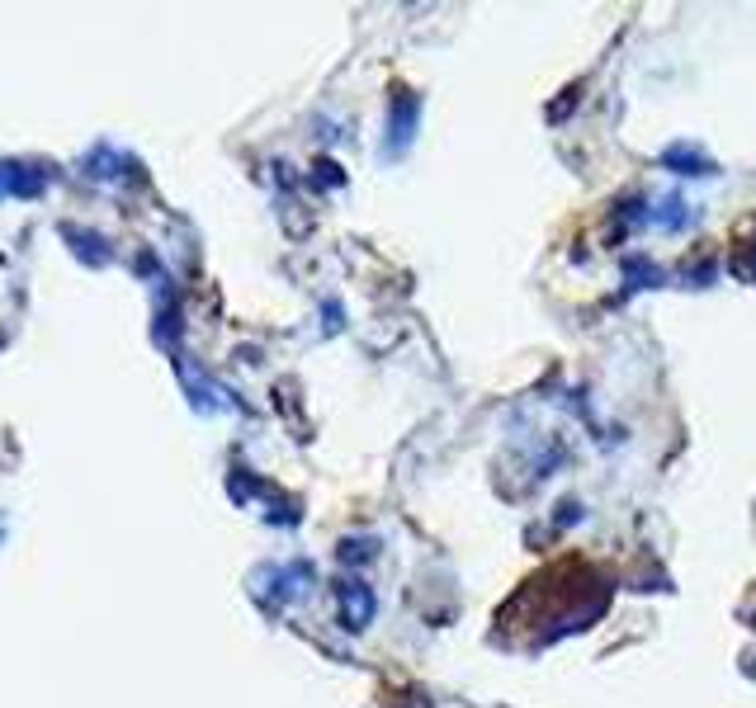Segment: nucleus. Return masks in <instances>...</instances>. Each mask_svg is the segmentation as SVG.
Wrapping results in <instances>:
<instances>
[{
  "mask_svg": "<svg viewBox=\"0 0 756 708\" xmlns=\"http://www.w3.org/2000/svg\"><path fill=\"white\" fill-rule=\"evenodd\" d=\"M341 605H345L350 628H364L369 618H374V595H369V586H360V581H350V586L341 591Z\"/></svg>",
  "mask_w": 756,
  "mask_h": 708,
  "instance_id": "1",
  "label": "nucleus"
},
{
  "mask_svg": "<svg viewBox=\"0 0 756 708\" xmlns=\"http://www.w3.org/2000/svg\"><path fill=\"white\" fill-rule=\"evenodd\" d=\"M412 118H416V100H412V95H402V100H397V123H393V137H397V147H402V142L412 137Z\"/></svg>",
  "mask_w": 756,
  "mask_h": 708,
  "instance_id": "2",
  "label": "nucleus"
}]
</instances>
